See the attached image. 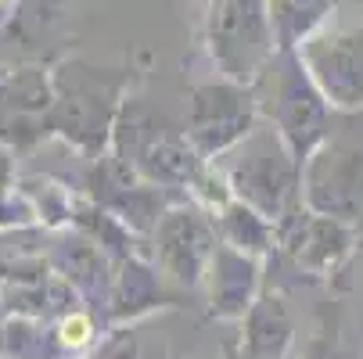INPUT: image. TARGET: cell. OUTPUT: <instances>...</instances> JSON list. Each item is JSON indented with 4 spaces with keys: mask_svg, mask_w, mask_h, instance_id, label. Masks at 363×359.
I'll use <instances>...</instances> for the list:
<instances>
[{
    "mask_svg": "<svg viewBox=\"0 0 363 359\" xmlns=\"http://www.w3.org/2000/svg\"><path fill=\"white\" fill-rule=\"evenodd\" d=\"M306 62L313 69L324 97L335 105L356 108L363 105V25L352 29H328L306 40Z\"/></svg>",
    "mask_w": 363,
    "mask_h": 359,
    "instance_id": "obj_1",
    "label": "cell"
}]
</instances>
